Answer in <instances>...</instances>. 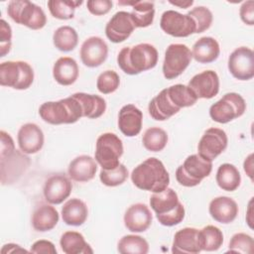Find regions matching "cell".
Returning <instances> with one entry per match:
<instances>
[{"instance_id":"1","label":"cell","mask_w":254,"mask_h":254,"mask_svg":"<svg viewBox=\"0 0 254 254\" xmlns=\"http://www.w3.org/2000/svg\"><path fill=\"white\" fill-rule=\"evenodd\" d=\"M158 57V51L153 45L142 43L123 48L117 56V64L122 71L135 75L155 67Z\"/></svg>"},{"instance_id":"2","label":"cell","mask_w":254,"mask_h":254,"mask_svg":"<svg viewBox=\"0 0 254 254\" xmlns=\"http://www.w3.org/2000/svg\"><path fill=\"white\" fill-rule=\"evenodd\" d=\"M131 180L140 190L160 192L168 188L170 175L162 161L157 158H148L132 171Z\"/></svg>"},{"instance_id":"3","label":"cell","mask_w":254,"mask_h":254,"mask_svg":"<svg viewBox=\"0 0 254 254\" xmlns=\"http://www.w3.org/2000/svg\"><path fill=\"white\" fill-rule=\"evenodd\" d=\"M40 117L52 125L72 124L83 117L82 107L74 94L59 101H48L39 108Z\"/></svg>"},{"instance_id":"4","label":"cell","mask_w":254,"mask_h":254,"mask_svg":"<svg viewBox=\"0 0 254 254\" xmlns=\"http://www.w3.org/2000/svg\"><path fill=\"white\" fill-rule=\"evenodd\" d=\"M150 205L158 221L164 226L177 225L185 218V207L180 202L177 192L171 188L154 192L150 197Z\"/></svg>"},{"instance_id":"5","label":"cell","mask_w":254,"mask_h":254,"mask_svg":"<svg viewBox=\"0 0 254 254\" xmlns=\"http://www.w3.org/2000/svg\"><path fill=\"white\" fill-rule=\"evenodd\" d=\"M8 16L17 24L32 30H40L47 24L44 10L28 0H13L7 6Z\"/></svg>"},{"instance_id":"6","label":"cell","mask_w":254,"mask_h":254,"mask_svg":"<svg viewBox=\"0 0 254 254\" xmlns=\"http://www.w3.org/2000/svg\"><path fill=\"white\" fill-rule=\"evenodd\" d=\"M34 81L33 67L23 61H8L0 64V84L18 90L29 88Z\"/></svg>"},{"instance_id":"7","label":"cell","mask_w":254,"mask_h":254,"mask_svg":"<svg viewBox=\"0 0 254 254\" xmlns=\"http://www.w3.org/2000/svg\"><path fill=\"white\" fill-rule=\"evenodd\" d=\"M212 171V162L203 159L198 154L189 156L176 171L178 183L187 188H192L208 177Z\"/></svg>"},{"instance_id":"8","label":"cell","mask_w":254,"mask_h":254,"mask_svg":"<svg viewBox=\"0 0 254 254\" xmlns=\"http://www.w3.org/2000/svg\"><path fill=\"white\" fill-rule=\"evenodd\" d=\"M123 151L122 141L116 134L103 133L96 140L95 161L101 169H115L120 164L119 159L123 155Z\"/></svg>"},{"instance_id":"9","label":"cell","mask_w":254,"mask_h":254,"mask_svg":"<svg viewBox=\"0 0 254 254\" xmlns=\"http://www.w3.org/2000/svg\"><path fill=\"white\" fill-rule=\"evenodd\" d=\"M245 110L244 98L236 92H229L210 106L209 116L213 121L225 124L242 116Z\"/></svg>"},{"instance_id":"10","label":"cell","mask_w":254,"mask_h":254,"mask_svg":"<svg viewBox=\"0 0 254 254\" xmlns=\"http://www.w3.org/2000/svg\"><path fill=\"white\" fill-rule=\"evenodd\" d=\"M192 55L184 44H171L166 52L163 63V74L167 79H174L181 75L189 66Z\"/></svg>"},{"instance_id":"11","label":"cell","mask_w":254,"mask_h":254,"mask_svg":"<svg viewBox=\"0 0 254 254\" xmlns=\"http://www.w3.org/2000/svg\"><path fill=\"white\" fill-rule=\"evenodd\" d=\"M161 29L176 38H186L195 33V24L188 14H181L174 10H167L160 20Z\"/></svg>"},{"instance_id":"12","label":"cell","mask_w":254,"mask_h":254,"mask_svg":"<svg viewBox=\"0 0 254 254\" xmlns=\"http://www.w3.org/2000/svg\"><path fill=\"white\" fill-rule=\"evenodd\" d=\"M228 69L238 80H249L254 76V53L247 47L235 49L228 58Z\"/></svg>"},{"instance_id":"13","label":"cell","mask_w":254,"mask_h":254,"mask_svg":"<svg viewBox=\"0 0 254 254\" xmlns=\"http://www.w3.org/2000/svg\"><path fill=\"white\" fill-rule=\"evenodd\" d=\"M228 139L225 131L219 128L207 129L197 145V154L205 160L213 161L227 147Z\"/></svg>"},{"instance_id":"14","label":"cell","mask_w":254,"mask_h":254,"mask_svg":"<svg viewBox=\"0 0 254 254\" xmlns=\"http://www.w3.org/2000/svg\"><path fill=\"white\" fill-rule=\"evenodd\" d=\"M29 165L30 159L22 151L15 150L9 155L0 157L2 185L13 184L26 172Z\"/></svg>"},{"instance_id":"15","label":"cell","mask_w":254,"mask_h":254,"mask_svg":"<svg viewBox=\"0 0 254 254\" xmlns=\"http://www.w3.org/2000/svg\"><path fill=\"white\" fill-rule=\"evenodd\" d=\"M79 55L85 66L96 67L106 61L108 46L100 37H89L82 43Z\"/></svg>"},{"instance_id":"16","label":"cell","mask_w":254,"mask_h":254,"mask_svg":"<svg viewBox=\"0 0 254 254\" xmlns=\"http://www.w3.org/2000/svg\"><path fill=\"white\" fill-rule=\"evenodd\" d=\"M135 29V25L131 19L130 13L119 11L115 13L107 22L105 27V35L112 43L118 44L127 40Z\"/></svg>"},{"instance_id":"17","label":"cell","mask_w":254,"mask_h":254,"mask_svg":"<svg viewBox=\"0 0 254 254\" xmlns=\"http://www.w3.org/2000/svg\"><path fill=\"white\" fill-rule=\"evenodd\" d=\"M71 190L70 180L64 174H56L45 182L43 192L49 203L60 204L69 196Z\"/></svg>"},{"instance_id":"18","label":"cell","mask_w":254,"mask_h":254,"mask_svg":"<svg viewBox=\"0 0 254 254\" xmlns=\"http://www.w3.org/2000/svg\"><path fill=\"white\" fill-rule=\"evenodd\" d=\"M188 86L197 98L210 99L219 91V77L214 70H204L193 75Z\"/></svg>"},{"instance_id":"19","label":"cell","mask_w":254,"mask_h":254,"mask_svg":"<svg viewBox=\"0 0 254 254\" xmlns=\"http://www.w3.org/2000/svg\"><path fill=\"white\" fill-rule=\"evenodd\" d=\"M18 145L25 154H36L44 146V133L35 123H26L18 131Z\"/></svg>"},{"instance_id":"20","label":"cell","mask_w":254,"mask_h":254,"mask_svg":"<svg viewBox=\"0 0 254 254\" xmlns=\"http://www.w3.org/2000/svg\"><path fill=\"white\" fill-rule=\"evenodd\" d=\"M153 220L149 207L144 203L130 205L124 214L125 227L131 232L146 231Z\"/></svg>"},{"instance_id":"21","label":"cell","mask_w":254,"mask_h":254,"mask_svg":"<svg viewBox=\"0 0 254 254\" xmlns=\"http://www.w3.org/2000/svg\"><path fill=\"white\" fill-rule=\"evenodd\" d=\"M143 123L142 111L133 104L124 105L118 114V128L127 137H134L141 132Z\"/></svg>"},{"instance_id":"22","label":"cell","mask_w":254,"mask_h":254,"mask_svg":"<svg viewBox=\"0 0 254 254\" xmlns=\"http://www.w3.org/2000/svg\"><path fill=\"white\" fill-rule=\"evenodd\" d=\"M200 251L198 229L185 227L175 233L172 245V252L174 254H197Z\"/></svg>"},{"instance_id":"23","label":"cell","mask_w":254,"mask_h":254,"mask_svg":"<svg viewBox=\"0 0 254 254\" xmlns=\"http://www.w3.org/2000/svg\"><path fill=\"white\" fill-rule=\"evenodd\" d=\"M236 201L229 196H218L213 198L208 207L210 216L222 224L231 223L238 214Z\"/></svg>"},{"instance_id":"24","label":"cell","mask_w":254,"mask_h":254,"mask_svg":"<svg viewBox=\"0 0 254 254\" xmlns=\"http://www.w3.org/2000/svg\"><path fill=\"white\" fill-rule=\"evenodd\" d=\"M97 171L95 160L88 155H80L74 158L68 165V177L75 182L84 183L92 180Z\"/></svg>"},{"instance_id":"25","label":"cell","mask_w":254,"mask_h":254,"mask_svg":"<svg viewBox=\"0 0 254 254\" xmlns=\"http://www.w3.org/2000/svg\"><path fill=\"white\" fill-rule=\"evenodd\" d=\"M79 69L75 60L69 57L60 58L53 66V76L61 85H71L78 77Z\"/></svg>"},{"instance_id":"26","label":"cell","mask_w":254,"mask_h":254,"mask_svg":"<svg viewBox=\"0 0 254 254\" xmlns=\"http://www.w3.org/2000/svg\"><path fill=\"white\" fill-rule=\"evenodd\" d=\"M219 54V44L212 37H201L192 46V58L200 64H209L216 61Z\"/></svg>"},{"instance_id":"27","label":"cell","mask_w":254,"mask_h":254,"mask_svg":"<svg viewBox=\"0 0 254 254\" xmlns=\"http://www.w3.org/2000/svg\"><path fill=\"white\" fill-rule=\"evenodd\" d=\"M87 216V205L79 198H70L62 207V217L67 225L80 226L85 222Z\"/></svg>"},{"instance_id":"28","label":"cell","mask_w":254,"mask_h":254,"mask_svg":"<svg viewBox=\"0 0 254 254\" xmlns=\"http://www.w3.org/2000/svg\"><path fill=\"white\" fill-rule=\"evenodd\" d=\"M148 111L153 119L157 121H165L177 114L180 109L171 102L165 88L150 101Z\"/></svg>"},{"instance_id":"29","label":"cell","mask_w":254,"mask_h":254,"mask_svg":"<svg viewBox=\"0 0 254 254\" xmlns=\"http://www.w3.org/2000/svg\"><path fill=\"white\" fill-rule=\"evenodd\" d=\"M59 218V212L54 206L50 204H42L33 212L32 225L37 231H49L58 224Z\"/></svg>"},{"instance_id":"30","label":"cell","mask_w":254,"mask_h":254,"mask_svg":"<svg viewBox=\"0 0 254 254\" xmlns=\"http://www.w3.org/2000/svg\"><path fill=\"white\" fill-rule=\"evenodd\" d=\"M119 4L132 5V11L130 12V16L135 25V28H146L152 25L155 17L154 2L132 1L120 2Z\"/></svg>"},{"instance_id":"31","label":"cell","mask_w":254,"mask_h":254,"mask_svg":"<svg viewBox=\"0 0 254 254\" xmlns=\"http://www.w3.org/2000/svg\"><path fill=\"white\" fill-rule=\"evenodd\" d=\"M60 245L65 254H91L93 250L85 241L83 235L76 231L64 232L61 239Z\"/></svg>"},{"instance_id":"32","label":"cell","mask_w":254,"mask_h":254,"mask_svg":"<svg viewBox=\"0 0 254 254\" xmlns=\"http://www.w3.org/2000/svg\"><path fill=\"white\" fill-rule=\"evenodd\" d=\"M80 102L82 107L83 117L96 119L103 115L106 110V101L103 97L95 94H88L84 92L73 93Z\"/></svg>"},{"instance_id":"33","label":"cell","mask_w":254,"mask_h":254,"mask_svg":"<svg viewBox=\"0 0 254 254\" xmlns=\"http://www.w3.org/2000/svg\"><path fill=\"white\" fill-rule=\"evenodd\" d=\"M218 187L226 191H234L238 189L241 183V176L238 169L232 164H222L219 166L216 177Z\"/></svg>"},{"instance_id":"34","label":"cell","mask_w":254,"mask_h":254,"mask_svg":"<svg viewBox=\"0 0 254 254\" xmlns=\"http://www.w3.org/2000/svg\"><path fill=\"white\" fill-rule=\"evenodd\" d=\"M166 91L171 102L180 110L194 105L198 99L188 85L181 83L166 88Z\"/></svg>"},{"instance_id":"35","label":"cell","mask_w":254,"mask_h":254,"mask_svg":"<svg viewBox=\"0 0 254 254\" xmlns=\"http://www.w3.org/2000/svg\"><path fill=\"white\" fill-rule=\"evenodd\" d=\"M54 46L61 52L73 51L78 43V35L74 28L70 26H62L58 28L53 35Z\"/></svg>"},{"instance_id":"36","label":"cell","mask_w":254,"mask_h":254,"mask_svg":"<svg viewBox=\"0 0 254 254\" xmlns=\"http://www.w3.org/2000/svg\"><path fill=\"white\" fill-rule=\"evenodd\" d=\"M198 240L201 251H216L222 246L223 233L214 225H206L198 230Z\"/></svg>"},{"instance_id":"37","label":"cell","mask_w":254,"mask_h":254,"mask_svg":"<svg viewBox=\"0 0 254 254\" xmlns=\"http://www.w3.org/2000/svg\"><path fill=\"white\" fill-rule=\"evenodd\" d=\"M117 251L121 254H147L149 252V244L143 237L129 234L119 240Z\"/></svg>"},{"instance_id":"38","label":"cell","mask_w":254,"mask_h":254,"mask_svg":"<svg viewBox=\"0 0 254 254\" xmlns=\"http://www.w3.org/2000/svg\"><path fill=\"white\" fill-rule=\"evenodd\" d=\"M142 143L146 150L150 152H160L168 143V134L160 127L148 128L143 135Z\"/></svg>"},{"instance_id":"39","label":"cell","mask_w":254,"mask_h":254,"mask_svg":"<svg viewBox=\"0 0 254 254\" xmlns=\"http://www.w3.org/2000/svg\"><path fill=\"white\" fill-rule=\"evenodd\" d=\"M82 4V1L71 0H50L48 8L51 15L60 20H69L74 17L75 8Z\"/></svg>"},{"instance_id":"40","label":"cell","mask_w":254,"mask_h":254,"mask_svg":"<svg viewBox=\"0 0 254 254\" xmlns=\"http://www.w3.org/2000/svg\"><path fill=\"white\" fill-rule=\"evenodd\" d=\"M128 178V170L123 164H119L115 169H101L99 179L101 183L107 187H117L122 185Z\"/></svg>"},{"instance_id":"41","label":"cell","mask_w":254,"mask_h":254,"mask_svg":"<svg viewBox=\"0 0 254 254\" xmlns=\"http://www.w3.org/2000/svg\"><path fill=\"white\" fill-rule=\"evenodd\" d=\"M195 24V34L202 33L208 30L212 24L213 16L211 11L204 6H197L188 12Z\"/></svg>"},{"instance_id":"42","label":"cell","mask_w":254,"mask_h":254,"mask_svg":"<svg viewBox=\"0 0 254 254\" xmlns=\"http://www.w3.org/2000/svg\"><path fill=\"white\" fill-rule=\"evenodd\" d=\"M253 250H254L253 238L246 233L239 232L234 234L231 237L227 252L251 254L253 253Z\"/></svg>"},{"instance_id":"43","label":"cell","mask_w":254,"mask_h":254,"mask_svg":"<svg viewBox=\"0 0 254 254\" xmlns=\"http://www.w3.org/2000/svg\"><path fill=\"white\" fill-rule=\"evenodd\" d=\"M120 84V77L114 70H105L101 72L96 80V87L99 92L109 94L114 92Z\"/></svg>"},{"instance_id":"44","label":"cell","mask_w":254,"mask_h":254,"mask_svg":"<svg viewBox=\"0 0 254 254\" xmlns=\"http://www.w3.org/2000/svg\"><path fill=\"white\" fill-rule=\"evenodd\" d=\"M12 45V29L4 20L0 21V57H5L11 50Z\"/></svg>"},{"instance_id":"45","label":"cell","mask_w":254,"mask_h":254,"mask_svg":"<svg viewBox=\"0 0 254 254\" xmlns=\"http://www.w3.org/2000/svg\"><path fill=\"white\" fill-rule=\"evenodd\" d=\"M113 6V2L110 0H89L86 2L88 11L95 16H101L107 14Z\"/></svg>"},{"instance_id":"46","label":"cell","mask_w":254,"mask_h":254,"mask_svg":"<svg viewBox=\"0 0 254 254\" xmlns=\"http://www.w3.org/2000/svg\"><path fill=\"white\" fill-rule=\"evenodd\" d=\"M30 252L36 254H57V249L53 242L42 239L33 243Z\"/></svg>"},{"instance_id":"47","label":"cell","mask_w":254,"mask_h":254,"mask_svg":"<svg viewBox=\"0 0 254 254\" xmlns=\"http://www.w3.org/2000/svg\"><path fill=\"white\" fill-rule=\"evenodd\" d=\"M239 15L243 23L249 26L254 25V2L252 0L244 2L239 10Z\"/></svg>"},{"instance_id":"48","label":"cell","mask_w":254,"mask_h":254,"mask_svg":"<svg viewBox=\"0 0 254 254\" xmlns=\"http://www.w3.org/2000/svg\"><path fill=\"white\" fill-rule=\"evenodd\" d=\"M0 138H1L0 157L9 155L15 151V144H14V141H13L12 137L10 136V134H8L7 132L2 130L0 132Z\"/></svg>"},{"instance_id":"49","label":"cell","mask_w":254,"mask_h":254,"mask_svg":"<svg viewBox=\"0 0 254 254\" xmlns=\"http://www.w3.org/2000/svg\"><path fill=\"white\" fill-rule=\"evenodd\" d=\"M18 252H25L27 253L28 251L25 250L24 248H21L20 245L14 244V243H9V244H5L2 249H1V253L5 254V253H18Z\"/></svg>"},{"instance_id":"50","label":"cell","mask_w":254,"mask_h":254,"mask_svg":"<svg viewBox=\"0 0 254 254\" xmlns=\"http://www.w3.org/2000/svg\"><path fill=\"white\" fill-rule=\"evenodd\" d=\"M253 154H250L244 161V171L247 174V176L253 181Z\"/></svg>"},{"instance_id":"51","label":"cell","mask_w":254,"mask_h":254,"mask_svg":"<svg viewBox=\"0 0 254 254\" xmlns=\"http://www.w3.org/2000/svg\"><path fill=\"white\" fill-rule=\"evenodd\" d=\"M252 202H253V197L250 199L249 204H248V209H247V214H246V221L249 225L250 228H253V218L252 216Z\"/></svg>"},{"instance_id":"52","label":"cell","mask_w":254,"mask_h":254,"mask_svg":"<svg viewBox=\"0 0 254 254\" xmlns=\"http://www.w3.org/2000/svg\"><path fill=\"white\" fill-rule=\"evenodd\" d=\"M170 3L172 4V5H175V6H178V7H180V8H183V9H186V8H188V7H190V6H191L192 4H193V1H170Z\"/></svg>"}]
</instances>
